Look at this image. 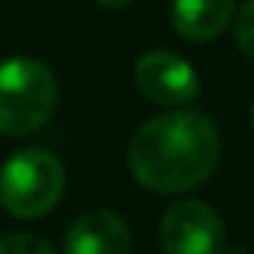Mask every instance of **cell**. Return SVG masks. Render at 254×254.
I'll use <instances>...</instances> for the list:
<instances>
[{"mask_svg": "<svg viewBox=\"0 0 254 254\" xmlns=\"http://www.w3.org/2000/svg\"><path fill=\"white\" fill-rule=\"evenodd\" d=\"M221 138L200 111H168L147 120L129 144L132 177L159 194L200 186L218 165Z\"/></svg>", "mask_w": 254, "mask_h": 254, "instance_id": "6da1fadb", "label": "cell"}, {"mask_svg": "<svg viewBox=\"0 0 254 254\" xmlns=\"http://www.w3.org/2000/svg\"><path fill=\"white\" fill-rule=\"evenodd\" d=\"M57 105V81L36 57L0 63V135H30L48 123Z\"/></svg>", "mask_w": 254, "mask_h": 254, "instance_id": "7a4b0ae2", "label": "cell"}, {"mask_svg": "<svg viewBox=\"0 0 254 254\" xmlns=\"http://www.w3.org/2000/svg\"><path fill=\"white\" fill-rule=\"evenodd\" d=\"M63 165L45 150H21L0 168V206L15 218H42L63 197Z\"/></svg>", "mask_w": 254, "mask_h": 254, "instance_id": "3957f363", "label": "cell"}, {"mask_svg": "<svg viewBox=\"0 0 254 254\" xmlns=\"http://www.w3.org/2000/svg\"><path fill=\"white\" fill-rule=\"evenodd\" d=\"M165 254H227V233L221 218L203 200L174 203L159 224Z\"/></svg>", "mask_w": 254, "mask_h": 254, "instance_id": "277c9868", "label": "cell"}, {"mask_svg": "<svg viewBox=\"0 0 254 254\" xmlns=\"http://www.w3.org/2000/svg\"><path fill=\"white\" fill-rule=\"evenodd\" d=\"M135 87L156 105L165 108H183L197 99L200 81L191 63H186L174 51H147L135 63Z\"/></svg>", "mask_w": 254, "mask_h": 254, "instance_id": "5b68a950", "label": "cell"}, {"mask_svg": "<svg viewBox=\"0 0 254 254\" xmlns=\"http://www.w3.org/2000/svg\"><path fill=\"white\" fill-rule=\"evenodd\" d=\"M63 254H132V233L117 212L90 209L69 227Z\"/></svg>", "mask_w": 254, "mask_h": 254, "instance_id": "8992f818", "label": "cell"}, {"mask_svg": "<svg viewBox=\"0 0 254 254\" xmlns=\"http://www.w3.org/2000/svg\"><path fill=\"white\" fill-rule=\"evenodd\" d=\"M236 15V0H174V30L191 42L215 39Z\"/></svg>", "mask_w": 254, "mask_h": 254, "instance_id": "52a82bcc", "label": "cell"}, {"mask_svg": "<svg viewBox=\"0 0 254 254\" xmlns=\"http://www.w3.org/2000/svg\"><path fill=\"white\" fill-rule=\"evenodd\" d=\"M0 254H57V251L36 233H6L0 236Z\"/></svg>", "mask_w": 254, "mask_h": 254, "instance_id": "ba28073f", "label": "cell"}, {"mask_svg": "<svg viewBox=\"0 0 254 254\" xmlns=\"http://www.w3.org/2000/svg\"><path fill=\"white\" fill-rule=\"evenodd\" d=\"M236 42L239 51L254 60V0H245V6L236 12Z\"/></svg>", "mask_w": 254, "mask_h": 254, "instance_id": "9c48e42d", "label": "cell"}, {"mask_svg": "<svg viewBox=\"0 0 254 254\" xmlns=\"http://www.w3.org/2000/svg\"><path fill=\"white\" fill-rule=\"evenodd\" d=\"M102 6H111V9H123V6H129L132 0H99Z\"/></svg>", "mask_w": 254, "mask_h": 254, "instance_id": "30bf717a", "label": "cell"}, {"mask_svg": "<svg viewBox=\"0 0 254 254\" xmlns=\"http://www.w3.org/2000/svg\"><path fill=\"white\" fill-rule=\"evenodd\" d=\"M251 126H254V108H251Z\"/></svg>", "mask_w": 254, "mask_h": 254, "instance_id": "8fae6325", "label": "cell"}]
</instances>
